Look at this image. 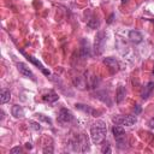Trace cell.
<instances>
[{
  "mask_svg": "<svg viewBox=\"0 0 154 154\" xmlns=\"http://www.w3.org/2000/svg\"><path fill=\"white\" fill-rule=\"evenodd\" d=\"M10 99H11V93H10V90H7V89H1V91H0V102H1V103H6L7 101H10Z\"/></svg>",
  "mask_w": 154,
  "mask_h": 154,
  "instance_id": "cell-13",
  "label": "cell"
},
{
  "mask_svg": "<svg viewBox=\"0 0 154 154\" xmlns=\"http://www.w3.org/2000/svg\"><path fill=\"white\" fill-rule=\"evenodd\" d=\"M122 2H123V4H125V2H128V0H122Z\"/></svg>",
  "mask_w": 154,
  "mask_h": 154,
  "instance_id": "cell-24",
  "label": "cell"
},
{
  "mask_svg": "<svg viewBox=\"0 0 154 154\" xmlns=\"http://www.w3.org/2000/svg\"><path fill=\"white\" fill-rule=\"evenodd\" d=\"M103 64L107 65L113 72H117V71L119 70V64H118V61H117L116 59H113V58H105V59H103Z\"/></svg>",
  "mask_w": 154,
  "mask_h": 154,
  "instance_id": "cell-8",
  "label": "cell"
},
{
  "mask_svg": "<svg viewBox=\"0 0 154 154\" xmlns=\"http://www.w3.org/2000/svg\"><path fill=\"white\" fill-rule=\"evenodd\" d=\"M22 53H23V54L25 55V58H26V59H28L29 61H31V63H32L34 65H36V66H37V67H38V69H40V70L42 71V73H45L46 76H49V75H51V72H49V71H48L47 69H45V66H43V65H42V64H41V63H40L38 60H36V59H35L34 57H31V55H28V54H26L25 52H23V51H22Z\"/></svg>",
  "mask_w": 154,
  "mask_h": 154,
  "instance_id": "cell-7",
  "label": "cell"
},
{
  "mask_svg": "<svg viewBox=\"0 0 154 154\" xmlns=\"http://www.w3.org/2000/svg\"><path fill=\"white\" fill-rule=\"evenodd\" d=\"M11 113H12V116L16 117V118H23V117H24V109H23L20 106H18V105L12 106Z\"/></svg>",
  "mask_w": 154,
  "mask_h": 154,
  "instance_id": "cell-12",
  "label": "cell"
},
{
  "mask_svg": "<svg viewBox=\"0 0 154 154\" xmlns=\"http://www.w3.org/2000/svg\"><path fill=\"white\" fill-rule=\"evenodd\" d=\"M58 99H59V96H58V94H57L54 90H48V91L43 95V101H46V102H48V103L55 102Z\"/></svg>",
  "mask_w": 154,
  "mask_h": 154,
  "instance_id": "cell-10",
  "label": "cell"
},
{
  "mask_svg": "<svg viewBox=\"0 0 154 154\" xmlns=\"http://www.w3.org/2000/svg\"><path fill=\"white\" fill-rule=\"evenodd\" d=\"M148 125H149V128H150V129H154V117L148 122Z\"/></svg>",
  "mask_w": 154,
  "mask_h": 154,
  "instance_id": "cell-21",
  "label": "cell"
},
{
  "mask_svg": "<svg viewBox=\"0 0 154 154\" xmlns=\"http://www.w3.org/2000/svg\"><path fill=\"white\" fill-rule=\"evenodd\" d=\"M17 67H18L19 72H20L24 77H28V78H31L32 81H35V76H34L32 71H31L24 63H18V64H17Z\"/></svg>",
  "mask_w": 154,
  "mask_h": 154,
  "instance_id": "cell-6",
  "label": "cell"
},
{
  "mask_svg": "<svg viewBox=\"0 0 154 154\" xmlns=\"http://www.w3.org/2000/svg\"><path fill=\"white\" fill-rule=\"evenodd\" d=\"M153 90H154V82H149V83L143 88V90H142V94H141L142 99H143V100H147V99L152 95Z\"/></svg>",
  "mask_w": 154,
  "mask_h": 154,
  "instance_id": "cell-9",
  "label": "cell"
},
{
  "mask_svg": "<svg viewBox=\"0 0 154 154\" xmlns=\"http://www.w3.org/2000/svg\"><path fill=\"white\" fill-rule=\"evenodd\" d=\"M29 124L31 125V128H32V129H35V130H40V124H38V123L30 120V122H29Z\"/></svg>",
  "mask_w": 154,
  "mask_h": 154,
  "instance_id": "cell-19",
  "label": "cell"
},
{
  "mask_svg": "<svg viewBox=\"0 0 154 154\" xmlns=\"http://www.w3.org/2000/svg\"><path fill=\"white\" fill-rule=\"evenodd\" d=\"M124 97H125V89H124V87H118V89H117V96H116V100H117V102L118 103H120L123 100H124Z\"/></svg>",
  "mask_w": 154,
  "mask_h": 154,
  "instance_id": "cell-14",
  "label": "cell"
},
{
  "mask_svg": "<svg viewBox=\"0 0 154 154\" xmlns=\"http://www.w3.org/2000/svg\"><path fill=\"white\" fill-rule=\"evenodd\" d=\"M106 132H107V129H106V125L103 122L97 120L96 123H94L93 126L90 128V138H91L93 143L100 144L105 140Z\"/></svg>",
  "mask_w": 154,
  "mask_h": 154,
  "instance_id": "cell-1",
  "label": "cell"
},
{
  "mask_svg": "<svg viewBox=\"0 0 154 154\" xmlns=\"http://www.w3.org/2000/svg\"><path fill=\"white\" fill-rule=\"evenodd\" d=\"M37 116H38V118H40V119H42L43 122H46V123H48V124H52V120H51L49 118H46V117H45V116H42V114H37Z\"/></svg>",
  "mask_w": 154,
  "mask_h": 154,
  "instance_id": "cell-20",
  "label": "cell"
},
{
  "mask_svg": "<svg viewBox=\"0 0 154 154\" xmlns=\"http://www.w3.org/2000/svg\"><path fill=\"white\" fill-rule=\"evenodd\" d=\"M25 147H26L28 149H31V147H32V146H31V143H26V144H25Z\"/></svg>",
  "mask_w": 154,
  "mask_h": 154,
  "instance_id": "cell-23",
  "label": "cell"
},
{
  "mask_svg": "<svg viewBox=\"0 0 154 154\" xmlns=\"http://www.w3.org/2000/svg\"><path fill=\"white\" fill-rule=\"evenodd\" d=\"M75 107H76L77 109H81V111H83V112H85V113H90V114H95V111H94L93 108H90V107H88V106H85V105H82V103H76V105H75Z\"/></svg>",
  "mask_w": 154,
  "mask_h": 154,
  "instance_id": "cell-15",
  "label": "cell"
},
{
  "mask_svg": "<svg viewBox=\"0 0 154 154\" xmlns=\"http://www.w3.org/2000/svg\"><path fill=\"white\" fill-rule=\"evenodd\" d=\"M87 25H88L89 28H91V29H96V28H99L100 22H99V19H97V18H91V19L87 23Z\"/></svg>",
  "mask_w": 154,
  "mask_h": 154,
  "instance_id": "cell-16",
  "label": "cell"
},
{
  "mask_svg": "<svg viewBox=\"0 0 154 154\" xmlns=\"http://www.w3.org/2000/svg\"><path fill=\"white\" fill-rule=\"evenodd\" d=\"M105 45H106V34L103 31H99L94 40V53L96 55L102 54L105 49Z\"/></svg>",
  "mask_w": 154,
  "mask_h": 154,
  "instance_id": "cell-2",
  "label": "cell"
},
{
  "mask_svg": "<svg viewBox=\"0 0 154 154\" xmlns=\"http://www.w3.org/2000/svg\"><path fill=\"white\" fill-rule=\"evenodd\" d=\"M72 113L67 109V108H61L59 111V116H58V120L60 123H69L72 120Z\"/></svg>",
  "mask_w": 154,
  "mask_h": 154,
  "instance_id": "cell-5",
  "label": "cell"
},
{
  "mask_svg": "<svg viewBox=\"0 0 154 154\" xmlns=\"http://www.w3.org/2000/svg\"><path fill=\"white\" fill-rule=\"evenodd\" d=\"M113 122L118 125L131 126L136 123V117H134V116H117L113 118Z\"/></svg>",
  "mask_w": 154,
  "mask_h": 154,
  "instance_id": "cell-3",
  "label": "cell"
},
{
  "mask_svg": "<svg viewBox=\"0 0 154 154\" xmlns=\"http://www.w3.org/2000/svg\"><path fill=\"white\" fill-rule=\"evenodd\" d=\"M134 111H135V113H136V114H138V113L141 112V107H140V106H136V107L134 108Z\"/></svg>",
  "mask_w": 154,
  "mask_h": 154,
  "instance_id": "cell-22",
  "label": "cell"
},
{
  "mask_svg": "<svg viewBox=\"0 0 154 154\" xmlns=\"http://www.w3.org/2000/svg\"><path fill=\"white\" fill-rule=\"evenodd\" d=\"M129 38H130L132 42H135V43H140V42L143 40V35H142L140 31H137V30H131V31L129 32Z\"/></svg>",
  "mask_w": 154,
  "mask_h": 154,
  "instance_id": "cell-11",
  "label": "cell"
},
{
  "mask_svg": "<svg viewBox=\"0 0 154 154\" xmlns=\"http://www.w3.org/2000/svg\"><path fill=\"white\" fill-rule=\"evenodd\" d=\"M22 152H23V149H22L19 146H18V147H14V148H12V149L10 150L11 154H17V153L19 154V153H22Z\"/></svg>",
  "mask_w": 154,
  "mask_h": 154,
  "instance_id": "cell-18",
  "label": "cell"
},
{
  "mask_svg": "<svg viewBox=\"0 0 154 154\" xmlns=\"http://www.w3.org/2000/svg\"><path fill=\"white\" fill-rule=\"evenodd\" d=\"M112 132H113V136H114L116 141L118 142V144H123L125 142V130L122 126H119L118 124H116L112 128Z\"/></svg>",
  "mask_w": 154,
  "mask_h": 154,
  "instance_id": "cell-4",
  "label": "cell"
},
{
  "mask_svg": "<svg viewBox=\"0 0 154 154\" xmlns=\"http://www.w3.org/2000/svg\"><path fill=\"white\" fill-rule=\"evenodd\" d=\"M101 152H102V153H111L112 150H111L109 144H108V143H105V146L101 148Z\"/></svg>",
  "mask_w": 154,
  "mask_h": 154,
  "instance_id": "cell-17",
  "label": "cell"
}]
</instances>
